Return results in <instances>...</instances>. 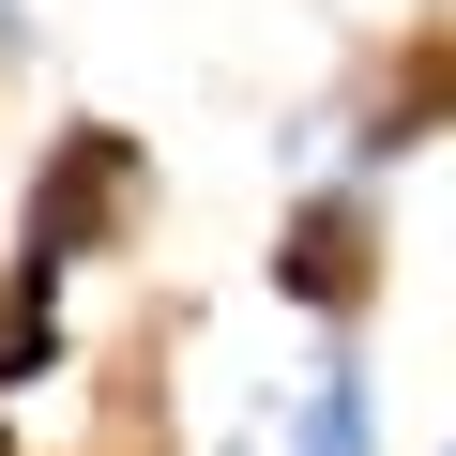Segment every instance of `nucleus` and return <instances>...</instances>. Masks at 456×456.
Wrapping results in <instances>:
<instances>
[{
  "mask_svg": "<svg viewBox=\"0 0 456 456\" xmlns=\"http://www.w3.org/2000/svg\"><path fill=\"white\" fill-rule=\"evenodd\" d=\"M274 289H289V305H320V320H350V305H365V198H350V183H320V198L289 213Z\"/></svg>",
  "mask_w": 456,
  "mask_h": 456,
  "instance_id": "7ed1b4c3",
  "label": "nucleus"
},
{
  "mask_svg": "<svg viewBox=\"0 0 456 456\" xmlns=\"http://www.w3.org/2000/svg\"><path fill=\"white\" fill-rule=\"evenodd\" d=\"M0 456H16V426H0Z\"/></svg>",
  "mask_w": 456,
  "mask_h": 456,
  "instance_id": "39448f33",
  "label": "nucleus"
},
{
  "mask_svg": "<svg viewBox=\"0 0 456 456\" xmlns=\"http://www.w3.org/2000/svg\"><path fill=\"white\" fill-rule=\"evenodd\" d=\"M228 456H380V411H365V365L350 350H320L305 380H274L259 411H244V441Z\"/></svg>",
  "mask_w": 456,
  "mask_h": 456,
  "instance_id": "f03ea898",
  "label": "nucleus"
},
{
  "mask_svg": "<svg viewBox=\"0 0 456 456\" xmlns=\"http://www.w3.org/2000/svg\"><path fill=\"white\" fill-rule=\"evenodd\" d=\"M137 198V152L107 122H77L46 167H31V213H16V274H0V395H31L61 365V274L107 244V213Z\"/></svg>",
  "mask_w": 456,
  "mask_h": 456,
  "instance_id": "f257e3e1",
  "label": "nucleus"
},
{
  "mask_svg": "<svg viewBox=\"0 0 456 456\" xmlns=\"http://www.w3.org/2000/svg\"><path fill=\"white\" fill-rule=\"evenodd\" d=\"M441 456H456V441H441Z\"/></svg>",
  "mask_w": 456,
  "mask_h": 456,
  "instance_id": "423d86ee",
  "label": "nucleus"
},
{
  "mask_svg": "<svg viewBox=\"0 0 456 456\" xmlns=\"http://www.w3.org/2000/svg\"><path fill=\"white\" fill-rule=\"evenodd\" d=\"M0 46H16V0H0Z\"/></svg>",
  "mask_w": 456,
  "mask_h": 456,
  "instance_id": "20e7f679",
  "label": "nucleus"
}]
</instances>
